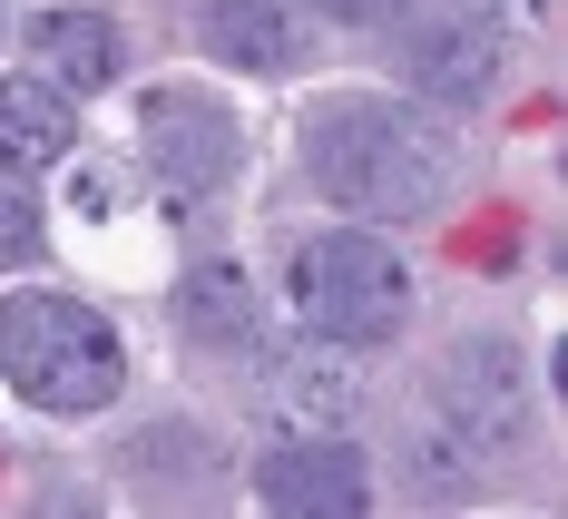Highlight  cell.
I'll use <instances>...</instances> for the list:
<instances>
[{"label":"cell","instance_id":"4","mask_svg":"<svg viewBox=\"0 0 568 519\" xmlns=\"http://www.w3.org/2000/svg\"><path fill=\"white\" fill-rule=\"evenodd\" d=\"M138 147H148V167L168 176V186H226L235 118L216 109V99H196V89H158V99L138 109Z\"/></svg>","mask_w":568,"mask_h":519},{"label":"cell","instance_id":"12","mask_svg":"<svg viewBox=\"0 0 568 519\" xmlns=\"http://www.w3.org/2000/svg\"><path fill=\"white\" fill-rule=\"evenodd\" d=\"M186 324H196L206 344H255V285H245L235 265H196V275H186Z\"/></svg>","mask_w":568,"mask_h":519},{"label":"cell","instance_id":"8","mask_svg":"<svg viewBox=\"0 0 568 519\" xmlns=\"http://www.w3.org/2000/svg\"><path fill=\"white\" fill-rule=\"evenodd\" d=\"M255 490H265V510H334V519H353L363 500H373V490H363V470H353V451H334V441L265 451Z\"/></svg>","mask_w":568,"mask_h":519},{"label":"cell","instance_id":"7","mask_svg":"<svg viewBox=\"0 0 568 519\" xmlns=\"http://www.w3.org/2000/svg\"><path fill=\"white\" fill-rule=\"evenodd\" d=\"M402 69H412V89L470 109V99L500 79V50H490V30H470V20H412V30H402Z\"/></svg>","mask_w":568,"mask_h":519},{"label":"cell","instance_id":"11","mask_svg":"<svg viewBox=\"0 0 568 519\" xmlns=\"http://www.w3.org/2000/svg\"><path fill=\"white\" fill-rule=\"evenodd\" d=\"M30 50L59 69V89H109L118 79V30L99 10H50V20L30 30Z\"/></svg>","mask_w":568,"mask_h":519},{"label":"cell","instance_id":"13","mask_svg":"<svg viewBox=\"0 0 568 519\" xmlns=\"http://www.w3.org/2000/svg\"><path fill=\"white\" fill-rule=\"evenodd\" d=\"M10 255H20V265L40 255V226H30V206H20V186H0V265H10Z\"/></svg>","mask_w":568,"mask_h":519},{"label":"cell","instance_id":"1","mask_svg":"<svg viewBox=\"0 0 568 519\" xmlns=\"http://www.w3.org/2000/svg\"><path fill=\"white\" fill-rule=\"evenodd\" d=\"M314 176L353 216H432L452 186V138L402 118L393 99H324L314 109Z\"/></svg>","mask_w":568,"mask_h":519},{"label":"cell","instance_id":"2","mask_svg":"<svg viewBox=\"0 0 568 519\" xmlns=\"http://www.w3.org/2000/svg\"><path fill=\"white\" fill-rule=\"evenodd\" d=\"M0 373L40 411H99L128 383V353L79 294H10L0 304Z\"/></svg>","mask_w":568,"mask_h":519},{"label":"cell","instance_id":"9","mask_svg":"<svg viewBox=\"0 0 568 519\" xmlns=\"http://www.w3.org/2000/svg\"><path fill=\"white\" fill-rule=\"evenodd\" d=\"M69 99L59 89H40V79H0V167L10 176H40L69 157Z\"/></svg>","mask_w":568,"mask_h":519},{"label":"cell","instance_id":"14","mask_svg":"<svg viewBox=\"0 0 568 519\" xmlns=\"http://www.w3.org/2000/svg\"><path fill=\"white\" fill-rule=\"evenodd\" d=\"M168 461H196V431H148L138 441V470H168Z\"/></svg>","mask_w":568,"mask_h":519},{"label":"cell","instance_id":"3","mask_svg":"<svg viewBox=\"0 0 568 519\" xmlns=\"http://www.w3.org/2000/svg\"><path fill=\"white\" fill-rule=\"evenodd\" d=\"M294 304L324 344H393L412 324V275H402V255L383 235L334 226L294 255Z\"/></svg>","mask_w":568,"mask_h":519},{"label":"cell","instance_id":"10","mask_svg":"<svg viewBox=\"0 0 568 519\" xmlns=\"http://www.w3.org/2000/svg\"><path fill=\"white\" fill-rule=\"evenodd\" d=\"M206 50L245 59V69H294V59H304V30H294L284 0H216V10H206Z\"/></svg>","mask_w":568,"mask_h":519},{"label":"cell","instance_id":"6","mask_svg":"<svg viewBox=\"0 0 568 519\" xmlns=\"http://www.w3.org/2000/svg\"><path fill=\"white\" fill-rule=\"evenodd\" d=\"M353 403H363V373L324 334L314 344H265V411L275 421H294V431H343Z\"/></svg>","mask_w":568,"mask_h":519},{"label":"cell","instance_id":"16","mask_svg":"<svg viewBox=\"0 0 568 519\" xmlns=\"http://www.w3.org/2000/svg\"><path fill=\"white\" fill-rule=\"evenodd\" d=\"M314 10H334V20H383L393 0H314Z\"/></svg>","mask_w":568,"mask_h":519},{"label":"cell","instance_id":"15","mask_svg":"<svg viewBox=\"0 0 568 519\" xmlns=\"http://www.w3.org/2000/svg\"><path fill=\"white\" fill-rule=\"evenodd\" d=\"M470 10H490V20H519V30H539V20H549V0H470Z\"/></svg>","mask_w":568,"mask_h":519},{"label":"cell","instance_id":"5","mask_svg":"<svg viewBox=\"0 0 568 519\" xmlns=\"http://www.w3.org/2000/svg\"><path fill=\"white\" fill-rule=\"evenodd\" d=\"M442 403H452L460 451H510L529 431V383H519L510 344H460L452 373H442Z\"/></svg>","mask_w":568,"mask_h":519}]
</instances>
